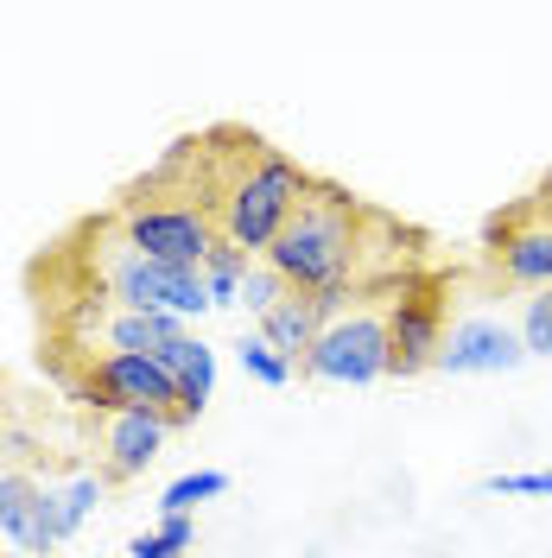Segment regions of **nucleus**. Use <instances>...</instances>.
<instances>
[{"label":"nucleus","instance_id":"1","mask_svg":"<svg viewBox=\"0 0 552 558\" xmlns=\"http://www.w3.org/2000/svg\"><path fill=\"white\" fill-rule=\"evenodd\" d=\"M356 254H362V222L337 184H311L305 204L292 209V222L279 229V242L267 247V267L286 279V292H349L356 274Z\"/></svg>","mask_w":552,"mask_h":558},{"label":"nucleus","instance_id":"2","mask_svg":"<svg viewBox=\"0 0 552 558\" xmlns=\"http://www.w3.org/2000/svg\"><path fill=\"white\" fill-rule=\"evenodd\" d=\"M305 191L311 178L299 159H286L274 146H254L248 166L223 191V242L248 247V254H267L279 242V229L292 222V209L305 204Z\"/></svg>","mask_w":552,"mask_h":558},{"label":"nucleus","instance_id":"3","mask_svg":"<svg viewBox=\"0 0 552 558\" xmlns=\"http://www.w3.org/2000/svg\"><path fill=\"white\" fill-rule=\"evenodd\" d=\"M96 279H103V292L115 299V312H172V317H204L216 312L209 305V286L204 274H184V267H159V260H146L134 247L108 242L103 260H96Z\"/></svg>","mask_w":552,"mask_h":558},{"label":"nucleus","instance_id":"4","mask_svg":"<svg viewBox=\"0 0 552 558\" xmlns=\"http://www.w3.org/2000/svg\"><path fill=\"white\" fill-rule=\"evenodd\" d=\"M115 242L146 254V260H159V267L204 274V254L223 242V235L209 229V216L197 204H134V209H121Z\"/></svg>","mask_w":552,"mask_h":558},{"label":"nucleus","instance_id":"5","mask_svg":"<svg viewBox=\"0 0 552 558\" xmlns=\"http://www.w3.org/2000/svg\"><path fill=\"white\" fill-rule=\"evenodd\" d=\"M387 368H394V349H387V317L381 312H344L305 349V375L331 387H369Z\"/></svg>","mask_w":552,"mask_h":558},{"label":"nucleus","instance_id":"6","mask_svg":"<svg viewBox=\"0 0 552 558\" xmlns=\"http://www.w3.org/2000/svg\"><path fill=\"white\" fill-rule=\"evenodd\" d=\"M527 362V343H520V324L508 317H489V312H470L457 317L439 343V375H508Z\"/></svg>","mask_w":552,"mask_h":558},{"label":"nucleus","instance_id":"7","mask_svg":"<svg viewBox=\"0 0 552 558\" xmlns=\"http://www.w3.org/2000/svg\"><path fill=\"white\" fill-rule=\"evenodd\" d=\"M89 393H96V407H108V413H166V418H178V387L153 355H115V349H108L103 362L89 368Z\"/></svg>","mask_w":552,"mask_h":558},{"label":"nucleus","instance_id":"8","mask_svg":"<svg viewBox=\"0 0 552 558\" xmlns=\"http://www.w3.org/2000/svg\"><path fill=\"white\" fill-rule=\"evenodd\" d=\"M445 343V305L432 286H400L394 312H387V349H394V368L387 375H425L439 362Z\"/></svg>","mask_w":552,"mask_h":558},{"label":"nucleus","instance_id":"9","mask_svg":"<svg viewBox=\"0 0 552 558\" xmlns=\"http://www.w3.org/2000/svg\"><path fill=\"white\" fill-rule=\"evenodd\" d=\"M495 267L527 292H552V209H520L495 229Z\"/></svg>","mask_w":552,"mask_h":558},{"label":"nucleus","instance_id":"10","mask_svg":"<svg viewBox=\"0 0 552 558\" xmlns=\"http://www.w3.org/2000/svg\"><path fill=\"white\" fill-rule=\"evenodd\" d=\"M178 418L166 413H108L103 425V463L115 483H128V476H146V463L166 451V438H172Z\"/></svg>","mask_w":552,"mask_h":558},{"label":"nucleus","instance_id":"11","mask_svg":"<svg viewBox=\"0 0 552 558\" xmlns=\"http://www.w3.org/2000/svg\"><path fill=\"white\" fill-rule=\"evenodd\" d=\"M38 476L33 470H0V539L13 553H51V533H45V514H38Z\"/></svg>","mask_w":552,"mask_h":558},{"label":"nucleus","instance_id":"12","mask_svg":"<svg viewBox=\"0 0 552 558\" xmlns=\"http://www.w3.org/2000/svg\"><path fill=\"white\" fill-rule=\"evenodd\" d=\"M166 375H172V387H178V425L184 418H197L209 407V393H216V349L204 343V337H178V343H166L159 355H153Z\"/></svg>","mask_w":552,"mask_h":558},{"label":"nucleus","instance_id":"13","mask_svg":"<svg viewBox=\"0 0 552 558\" xmlns=\"http://www.w3.org/2000/svg\"><path fill=\"white\" fill-rule=\"evenodd\" d=\"M103 495H108V476H96V470H76V476H64V483L38 488V514H45L51 546L76 539V526L96 514V501H103Z\"/></svg>","mask_w":552,"mask_h":558},{"label":"nucleus","instance_id":"14","mask_svg":"<svg viewBox=\"0 0 552 558\" xmlns=\"http://www.w3.org/2000/svg\"><path fill=\"white\" fill-rule=\"evenodd\" d=\"M317 330H324L317 305H311L305 292H286V299H279L274 312L261 317V330H254V337H261L267 349H279L286 362H305V349L317 343Z\"/></svg>","mask_w":552,"mask_h":558},{"label":"nucleus","instance_id":"15","mask_svg":"<svg viewBox=\"0 0 552 558\" xmlns=\"http://www.w3.org/2000/svg\"><path fill=\"white\" fill-rule=\"evenodd\" d=\"M184 330H191V324L172 317V312H115L103 324V337H108L115 355H159V349L178 343Z\"/></svg>","mask_w":552,"mask_h":558},{"label":"nucleus","instance_id":"16","mask_svg":"<svg viewBox=\"0 0 552 558\" xmlns=\"http://www.w3.org/2000/svg\"><path fill=\"white\" fill-rule=\"evenodd\" d=\"M254 274V254L236 242H216L204 254V286H209V305H242V286Z\"/></svg>","mask_w":552,"mask_h":558},{"label":"nucleus","instance_id":"17","mask_svg":"<svg viewBox=\"0 0 552 558\" xmlns=\"http://www.w3.org/2000/svg\"><path fill=\"white\" fill-rule=\"evenodd\" d=\"M197 546V514H159L153 533H134L128 558H184Z\"/></svg>","mask_w":552,"mask_h":558},{"label":"nucleus","instance_id":"18","mask_svg":"<svg viewBox=\"0 0 552 558\" xmlns=\"http://www.w3.org/2000/svg\"><path fill=\"white\" fill-rule=\"evenodd\" d=\"M216 495H229V476L223 470H184L178 483H166L159 514H197V501H216Z\"/></svg>","mask_w":552,"mask_h":558},{"label":"nucleus","instance_id":"19","mask_svg":"<svg viewBox=\"0 0 552 558\" xmlns=\"http://www.w3.org/2000/svg\"><path fill=\"white\" fill-rule=\"evenodd\" d=\"M236 362H242L248 381H261V387H286L292 381V362H286L279 349H267L261 337H242V343H236Z\"/></svg>","mask_w":552,"mask_h":558},{"label":"nucleus","instance_id":"20","mask_svg":"<svg viewBox=\"0 0 552 558\" xmlns=\"http://www.w3.org/2000/svg\"><path fill=\"white\" fill-rule=\"evenodd\" d=\"M520 343L527 355H552V292H533L520 305Z\"/></svg>","mask_w":552,"mask_h":558},{"label":"nucleus","instance_id":"21","mask_svg":"<svg viewBox=\"0 0 552 558\" xmlns=\"http://www.w3.org/2000/svg\"><path fill=\"white\" fill-rule=\"evenodd\" d=\"M489 495H533V501H552V463L547 470H508V476H489Z\"/></svg>","mask_w":552,"mask_h":558},{"label":"nucleus","instance_id":"22","mask_svg":"<svg viewBox=\"0 0 552 558\" xmlns=\"http://www.w3.org/2000/svg\"><path fill=\"white\" fill-rule=\"evenodd\" d=\"M279 299H286V279H279L274 267H254V274H248V286H242V305H248L254 317H267Z\"/></svg>","mask_w":552,"mask_h":558},{"label":"nucleus","instance_id":"23","mask_svg":"<svg viewBox=\"0 0 552 558\" xmlns=\"http://www.w3.org/2000/svg\"><path fill=\"white\" fill-rule=\"evenodd\" d=\"M0 558H26V553H0Z\"/></svg>","mask_w":552,"mask_h":558},{"label":"nucleus","instance_id":"24","mask_svg":"<svg viewBox=\"0 0 552 558\" xmlns=\"http://www.w3.org/2000/svg\"><path fill=\"white\" fill-rule=\"evenodd\" d=\"M547 197H552V184H547Z\"/></svg>","mask_w":552,"mask_h":558}]
</instances>
